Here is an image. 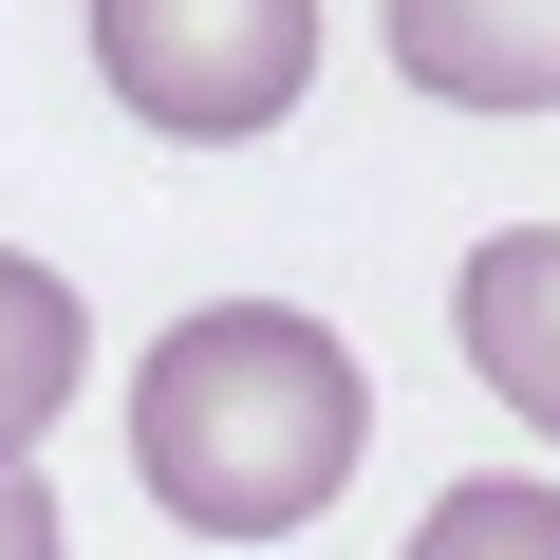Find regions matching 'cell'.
I'll use <instances>...</instances> for the list:
<instances>
[{"label":"cell","instance_id":"cell-7","mask_svg":"<svg viewBox=\"0 0 560 560\" xmlns=\"http://www.w3.org/2000/svg\"><path fill=\"white\" fill-rule=\"evenodd\" d=\"M0 560H57V486L38 467H0Z\"/></svg>","mask_w":560,"mask_h":560},{"label":"cell","instance_id":"cell-2","mask_svg":"<svg viewBox=\"0 0 560 560\" xmlns=\"http://www.w3.org/2000/svg\"><path fill=\"white\" fill-rule=\"evenodd\" d=\"M94 75L113 113L224 150V131H280L318 75V0H94Z\"/></svg>","mask_w":560,"mask_h":560},{"label":"cell","instance_id":"cell-1","mask_svg":"<svg viewBox=\"0 0 560 560\" xmlns=\"http://www.w3.org/2000/svg\"><path fill=\"white\" fill-rule=\"evenodd\" d=\"M355 448H374V393L300 300H206L131 355V467L187 541H300L355 486Z\"/></svg>","mask_w":560,"mask_h":560},{"label":"cell","instance_id":"cell-3","mask_svg":"<svg viewBox=\"0 0 560 560\" xmlns=\"http://www.w3.org/2000/svg\"><path fill=\"white\" fill-rule=\"evenodd\" d=\"M393 75L448 113H560V0H393Z\"/></svg>","mask_w":560,"mask_h":560},{"label":"cell","instance_id":"cell-4","mask_svg":"<svg viewBox=\"0 0 560 560\" xmlns=\"http://www.w3.org/2000/svg\"><path fill=\"white\" fill-rule=\"evenodd\" d=\"M467 355H486V393L560 448V224H504V243H467Z\"/></svg>","mask_w":560,"mask_h":560},{"label":"cell","instance_id":"cell-5","mask_svg":"<svg viewBox=\"0 0 560 560\" xmlns=\"http://www.w3.org/2000/svg\"><path fill=\"white\" fill-rule=\"evenodd\" d=\"M75 374H94V318H75V280L0 243V467H20V448L75 411Z\"/></svg>","mask_w":560,"mask_h":560},{"label":"cell","instance_id":"cell-6","mask_svg":"<svg viewBox=\"0 0 560 560\" xmlns=\"http://www.w3.org/2000/svg\"><path fill=\"white\" fill-rule=\"evenodd\" d=\"M411 560H560V486L541 467H486V486H448L411 523Z\"/></svg>","mask_w":560,"mask_h":560}]
</instances>
